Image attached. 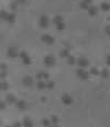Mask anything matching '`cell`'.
Wrapping results in <instances>:
<instances>
[{
    "mask_svg": "<svg viewBox=\"0 0 110 127\" xmlns=\"http://www.w3.org/2000/svg\"><path fill=\"white\" fill-rule=\"evenodd\" d=\"M48 127H53V125H50V126H48Z\"/></svg>",
    "mask_w": 110,
    "mask_h": 127,
    "instance_id": "cell-41",
    "label": "cell"
},
{
    "mask_svg": "<svg viewBox=\"0 0 110 127\" xmlns=\"http://www.w3.org/2000/svg\"><path fill=\"white\" fill-rule=\"evenodd\" d=\"M6 102L8 104H16L17 103V99L13 94H8L6 96Z\"/></svg>",
    "mask_w": 110,
    "mask_h": 127,
    "instance_id": "cell-14",
    "label": "cell"
},
{
    "mask_svg": "<svg viewBox=\"0 0 110 127\" xmlns=\"http://www.w3.org/2000/svg\"><path fill=\"white\" fill-rule=\"evenodd\" d=\"M55 87V82L52 80H46V89H48V90H53Z\"/></svg>",
    "mask_w": 110,
    "mask_h": 127,
    "instance_id": "cell-20",
    "label": "cell"
},
{
    "mask_svg": "<svg viewBox=\"0 0 110 127\" xmlns=\"http://www.w3.org/2000/svg\"><path fill=\"white\" fill-rule=\"evenodd\" d=\"M89 73H90V75H93V76H97V75H100V71H99L96 67H93L90 70H89Z\"/></svg>",
    "mask_w": 110,
    "mask_h": 127,
    "instance_id": "cell-25",
    "label": "cell"
},
{
    "mask_svg": "<svg viewBox=\"0 0 110 127\" xmlns=\"http://www.w3.org/2000/svg\"><path fill=\"white\" fill-rule=\"evenodd\" d=\"M22 125H23V127H33L34 124H33V121L30 117H24L23 122H22Z\"/></svg>",
    "mask_w": 110,
    "mask_h": 127,
    "instance_id": "cell-13",
    "label": "cell"
},
{
    "mask_svg": "<svg viewBox=\"0 0 110 127\" xmlns=\"http://www.w3.org/2000/svg\"><path fill=\"white\" fill-rule=\"evenodd\" d=\"M0 108H1V110H4V108H6V102H4V101H1V103H0Z\"/></svg>",
    "mask_w": 110,
    "mask_h": 127,
    "instance_id": "cell-34",
    "label": "cell"
},
{
    "mask_svg": "<svg viewBox=\"0 0 110 127\" xmlns=\"http://www.w3.org/2000/svg\"><path fill=\"white\" fill-rule=\"evenodd\" d=\"M56 29H57L58 31H63V30L65 29V23H64V22H62V23L56 24Z\"/></svg>",
    "mask_w": 110,
    "mask_h": 127,
    "instance_id": "cell-30",
    "label": "cell"
},
{
    "mask_svg": "<svg viewBox=\"0 0 110 127\" xmlns=\"http://www.w3.org/2000/svg\"><path fill=\"white\" fill-rule=\"evenodd\" d=\"M7 127H13V126H7Z\"/></svg>",
    "mask_w": 110,
    "mask_h": 127,
    "instance_id": "cell-42",
    "label": "cell"
},
{
    "mask_svg": "<svg viewBox=\"0 0 110 127\" xmlns=\"http://www.w3.org/2000/svg\"><path fill=\"white\" fill-rule=\"evenodd\" d=\"M0 87H1V90H2V91H6V90H8L9 85H8V83H7L4 80H2V81H1V85H0Z\"/></svg>",
    "mask_w": 110,
    "mask_h": 127,
    "instance_id": "cell-26",
    "label": "cell"
},
{
    "mask_svg": "<svg viewBox=\"0 0 110 127\" xmlns=\"http://www.w3.org/2000/svg\"><path fill=\"white\" fill-rule=\"evenodd\" d=\"M50 121H51V124H52V125H56V124L58 123V117L56 115H51Z\"/></svg>",
    "mask_w": 110,
    "mask_h": 127,
    "instance_id": "cell-22",
    "label": "cell"
},
{
    "mask_svg": "<svg viewBox=\"0 0 110 127\" xmlns=\"http://www.w3.org/2000/svg\"><path fill=\"white\" fill-rule=\"evenodd\" d=\"M22 83H23L24 87L30 88L34 85V79H33L32 77H30V76H27V77H24L23 79H22Z\"/></svg>",
    "mask_w": 110,
    "mask_h": 127,
    "instance_id": "cell-8",
    "label": "cell"
},
{
    "mask_svg": "<svg viewBox=\"0 0 110 127\" xmlns=\"http://www.w3.org/2000/svg\"><path fill=\"white\" fill-rule=\"evenodd\" d=\"M12 126H13V127H21V126H23V125H22L20 122H14V123L12 124Z\"/></svg>",
    "mask_w": 110,
    "mask_h": 127,
    "instance_id": "cell-33",
    "label": "cell"
},
{
    "mask_svg": "<svg viewBox=\"0 0 110 127\" xmlns=\"http://www.w3.org/2000/svg\"><path fill=\"white\" fill-rule=\"evenodd\" d=\"M19 57L22 59V63H23L24 65H30V64H31V58H30V56L28 55L27 52H20Z\"/></svg>",
    "mask_w": 110,
    "mask_h": 127,
    "instance_id": "cell-7",
    "label": "cell"
},
{
    "mask_svg": "<svg viewBox=\"0 0 110 127\" xmlns=\"http://www.w3.org/2000/svg\"><path fill=\"white\" fill-rule=\"evenodd\" d=\"M98 12H99L98 7H96V6H90V7H89V9H88V14H89L90 17H96L97 14H98Z\"/></svg>",
    "mask_w": 110,
    "mask_h": 127,
    "instance_id": "cell-11",
    "label": "cell"
},
{
    "mask_svg": "<svg viewBox=\"0 0 110 127\" xmlns=\"http://www.w3.org/2000/svg\"><path fill=\"white\" fill-rule=\"evenodd\" d=\"M48 24H50V19L46 17V16H41L40 19H39V25L42 29H46V27L48 26Z\"/></svg>",
    "mask_w": 110,
    "mask_h": 127,
    "instance_id": "cell-5",
    "label": "cell"
},
{
    "mask_svg": "<svg viewBox=\"0 0 110 127\" xmlns=\"http://www.w3.org/2000/svg\"><path fill=\"white\" fill-rule=\"evenodd\" d=\"M16 106H17V108H19V110H25V108L28 107V104L24 100H19V101H17Z\"/></svg>",
    "mask_w": 110,
    "mask_h": 127,
    "instance_id": "cell-12",
    "label": "cell"
},
{
    "mask_svg": "<svg viewBox=\"0 0 110 127\" xmlns=\"http://www.w3.org/2000/svg\"><path fill=\"white\" fill-rule=\"evenodd\" d=\"M60 56H61V57L67 58L68 56H70V50H68L67 48H64V49H62V50L60 52Z\"/></svg>",
    "mask_w": 110,
    "mask_h": 127,
    "instance_id": "cell-21",
    "label": "cell"
},
{
    "mask_svg": "<svg viewBox=\"0 0 110 127\" xmlns=\"http://www.w3.org/2000/svg\"><path fill=\"white\" fill-rule=\"evenodd\" d=\"M16 1H17L19 4H23V3H25V2H27V0H16Z\"/></svg>",
    "mask_w": 110,
    "mask_h": 127,
    "instance_id": "cell-38",
    "label": "cell"
},
{
    "mask_svg": "<svg viewBox=\"0 0 110 127\" xmlns=\"http://www.w3.org/2000/svg\"><path fill=\"white\" fill-rule=\"evenodd\" d=\"M48 78H50V75H48L47 72H45V71H40V72L37 73V80L46 81V80H48Z\"/></svg>",
    "mask_w": 110,
    "mask_h": 127,
    "instance_id": "cell-9",
    "label": "cell"
},
{
    "mask_svg": "<svg viewBox=\"0 0 110 127\" xmlns=\"http://www.w3.org/2000/svg\"><path fill=\"white\" fill-rule=\"evenodd\" d=\"M6 70H7V65L2 63L1 64V71H6Z\"/></svg>",
    "mask_w": 110,
    "mask_h": 127,
    "instance_id": "cell-35",
    "label": "cell"
},
{
    "mask_svg": "<svg viewBox=\"0 0 110 127\" xmlns=\"http://www.w3.org/2000/svg\"><path fill=\"white\" fill-rule=\"evenodd\" d=\"M6 77H7V71H1V73H0V78H1L2 80H4Z\"/></svg>",
    "mask_w": 110,
    "mask_h": 127,
    "instance_id": "cell-32",
    "label": "cell"
},
{
    "mask_svg": "<svg viewBox=\"0 0 110 127\" xmlns=\"http://www.w3.org/2000/svg\"><path fill=\"white\" fill-rule=\"evenodd\" d=\"M89 4H87V3H85V2H83V1H80L79 2V8L80 9H83V10H88L89 9Z\"/></svg>",
    "mask_w": 110,
    "mask_h": 127,
    "instance_id": "cell-28",
    "label": "cell"
},
{
    "mask_svg": "<svg viewBox=\"0 0 110 127\" xmlns=\"http://www.w3.org/2000/svg\"><path fill=\"white\" fill-rule=\"evenodd\" d=\"M53 127H60V126H58L57 124H56V125H53Z\"/></svg>",
    "mask_w": 110,
    "mask_h": 127,
    "instance_id": "cell-40",
    "label": "cell"
},
{
    "mask_svg": "<svg viewBox=\"0 0 110 127\" xmlns=\"http://www.w3.org/2000/svg\"><path fill=\"white\" fill-rule=\"evenodd\" d=\"M14 21H16V14H14L13 12H11V13H9L8 18H7V22H9V23H14Z\"/></svg>",
    "mask_w": 110,
    "mask_h": 127,
    "instance_id": "cell-19",
    "label": "cell"
},
{
    "mask_svg": "<svg viewBox=\"0 0 110 127\" xmlns=\"http://www.w3.org/2000/svg\"><path fill=\"white\" fill-rule=\"evenodd\" d=\"M62 102L65 105H71V104H73V98L70 94H64L62 96Z\"/></svg>",
    "mask_w": 110,
    "mask_h": 127,
    "instance_id": "cell-10",
    "label": "cell"
},
{
    "mask_svg": "<svg viewBox=\"0 0 110 127\" xmlns=\"http://www.w3.org/2000/svg\"><path fill=\"white\" fill-rule=\"evenodd\" d=\"M41 101H42V102H46V98H45V96H42V98H41Z\"/></svg>",
    "mask_w": 110,
    "mask_h": 127,
    "instance_id": "cell-39",
    "label": "cell"
},
{
    "mask_svg": "<svg viewBox=\"0 0 110 127\" xmlns=\"http://www.w3.org/2000/svg\"><path fill=\"white\" fill-rule=\"evenodd\" d=\"M43 62H44V65L46 66L47 68H52L53 66L55 65L56 59L53 55H46L44 57V59H43Z\"/></svg>",
    "mask_w": 110,
    "mask_h": 127,
    "instance_id": "cell-2",
    "label": "cell"
},
{
    "mask_svg": "<svg viewBox=\"0 0 110 127\" xmlns=\"http://www.w3.org/2000/svg\"><path fill=\"white\" fill-rule=\"evenodd\" d=\"M7 55L10 58H16L18 56H20V52L18 49V47L16 46H10L8 49H7Z\"/></svg>",
    "mask_w": 110,
    "mask_h": 127,
    "instance_id": "cell-3",
    "label": "cell"
},
{
    "mask_svg": "<svg viewBox=\"0 0 110 127\" xmlns=\"http://www.w3.org/2000/svg\"><path fill=\"white\" fill-rule=\"evenodd\" d=\"M76 65L78 66V68H84V69H85L86 67L89 66V60L85 57H79V58H77V63H76Z\"/></svg>",
    "mask_w": 110,
    "mask_h": 127,
    "instance_id": "cell-6",
    "label": "cell"
},
{
    "mask_svg": "<svg viewBox=\"0 0 110 127\" xmlns=\"http://www.w3.org/2000/svg\"><path fill=\"white\" fill-rule=\"evenodd\" d=\"M41 124H42L43 126H45V127H48L50 125H52V124H51V121L48 118H43L42 121H41Z\"/></svg>",
    "mask_w": 110,
    "mask_h": 127,
    "instance_id": "cell-24",
    "label": "cell"
},
{
    "mask_svg": "<svg viewBox=\"0 0 110 127\" xmlns=\"http://www.w3.org/2000/svg\"><path fill=\"white\" fill-rule=\"evenodd\" d=\"M62 22H64V19L62 16H55L54 18H53V23H54L55 25L58 24V23H62Z\"/></svg>",
    "mask_w": 110,
    "mask_h": 127,
    "instance_id": "cell-18",
    "label": "cell"
},
{
    "mask_svg": "<svg viewBox=\"0 0 110 127\" xmlns=\"http://www.w3.org/2000/svg\"><path fill=\"white\" fill-rule=\"evenodd\" d=\"M100 9H101V11H105V12L110 11V3L109 2H101Z\"/></svg>",
    "mask_w": 110,
    "mask_h": 127,
    "instance_id": "cell-16",
    "label": "cell"
},
{
    "mask_svg": "<svg viewBox=\"0 0 110 127\" xmlns=\"http://www.w3.org/2000/svg\"><path fill=\"white\" fill-rule=\"evenodd\" d=\"M100 76H101V78L106 79V78H108V77H109V71L106 69V68H105V69H102L101 71H100Z\"/></svg>",
    "mask_w": 110,
    "mask_h": 127,
    "instance_id": "cell-23",
    "label": "cell"
},
{
    "mask_svg": "<svg viewBox=\"0 0 110 127\" xmlns=\"http://www.w3.org/2000/svg\"><path fill=\"white\" fill-rule=\"evenodd\" d=\"M9 13L6 11V10H1V19L4 20V21H7V18H8Z\"/></svg>",
    "mask_w": 110,
    "mask_h": 127,
    "instance_id": "cell-29",
    "label": "cell"
},
{
    "mask_svg": "<svg viewBox=\"0 0 110 127\" xmlns=\"http://www.w3.org/2000/svg\"><path fill=\"white\" fill-rule=\"evenodd\" d=\"M41 41L46 45H52L55 43V39L50 34H43L42 36H41Z\"/></svg>",
    "mask_w": 110,
    "mask_h": 127,
    "instance_id": "cell-4",
    "label": "cell"
},
{
    "mask_svg": "<svg viewBox=\"0 0 110 127\" xmlns=\"http://www.w3.org/2000/svg\"><path fill=\"white\" fill-rule=\"evenodd\" d=\"M76 63H77V59H76L74 56H72V55H70L67 57V64L70 66H73V65H76Z\"/></svg>",
    "mask_w": 110,
    "mask_h": 127,
    "instance_id": "cell-17",
    "label": "cell"
},
{
    "mask_svg": "<svg viewBox=\"0 0 110 127\" xmlns=\"http://www.w3.org/2000/svg\"><path fill=\"white\" fill-rule=\"evenodd\" d=\"M106 63H107V65H109V66H110V54L106 57Z\"/></svg>",
    "mask_w": 110,
    "mask_h": 127,
    "instance_id": "cell-37",
    "label": "cell"
},
{
    "mask_svg": "<svg viewBox=\"0 0 110 127\" xmlns=\"http://www.w3.org/2000/svg\"><path fill=\"white\" fill-rule=\"evenodd\" d=\"M89 71H87L86 69H84V68H78L77 70H76V76H77V78L81 80H87L89 78Z\"/></svg>",
    "mask_w": 110,
    "mask_h": 127,
    "instance_id": "cell-1",
    "label": "cell"
},
{
    "mask_svg": "<svg viewBox=\"0 0 110 127\" xmlns=\"http://www.w3.org/2000/svg\"><path fill=\"white\" fill-rule=\"evenodd\" d=\"M18 4H19V3H18L16 0H14V1H12L11 3H10V9H11L12 11H16V10L18 9Z\"/></svg>",
    "mask_w": 110,
    "mask_h": 127,
    "instance_id": "cell-27",
    "label": "cell"
},
{
    "mask_svg": "<svg viewBox=\"0 0 110 127\" xmlns=\"http://www.w3.org/2000/svg\"><path fill=\"white\" fill-rule=\"evenodd\" d=\"M105 32H106L107 35H109V36H110V24L107 25V26L105 27Z\"/></svg>",
    "mask_w": 110,
    "mask_h": 127,
    "instance_id": "cell-31",
    "label": "cell"
},
{
    "mask_svg": "<svg viewBox=\"0 0 110 127\" xmlns=\"http://www.w3.org/2000/svg\"><path fill=\"white\" fill-rule=\"evenodd\" d=\"M37 90H40V91H42V90H44V89H46V81H44V80H39L37 82Z\"/></svg>",
    "mask_w": 110,
    "mask_h": 127,
    "instance_id": "cell-15",
    "label": "cell"
},
{
    "mask_svg": "<svg viewBox=\"0 0 110 127\" xmlns=\"http://www.w3.org/2000/svg\"><path fill=\"white\" fill-rule=\"evenodd\" d=\"M81 1L85 2V3H87V4H89V6L93 3V0H81Z\"/></svg>",
    "mask_w": 110,
    "mask_h": 127,
    "instance_id": "cell-36",
    "label": "cell"
}]
</instances>
